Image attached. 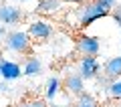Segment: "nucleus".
<instances>
[{
  "instance_id": "obj_1",
  "label": "nucleus",
  "mask_w": 121,
  "mask_h": 107,
  "mask_svg": "<svg viewBox=\"0 0 121 107\" xmlns=\"http://www.w3.org/2000/svg\"><path fill=\"white\" fill-rule=\"evenodd\" d=\"M109 14L111 12L101 4L99 0H87V2H83V4H79L77 20H79L81 26H89V24H93L95 20L105 18V16H109Z\"/></svg>"
},
{
  "instance_id": "obj_2",
  "label": "nucleus",
  "mask_w": 121,
  "mask_h": 107,
  "mask_svg": "<svg viewBox=\"0 0 121 107\" xmlns=\"http://www.w3.org/2000/svg\"><path fill=\"white\" fill-rule=\"evenodd\" d=\"M30 36L26 34V30H10L6 32L4 39V47L6 51L14 53V55H26L30 51Z\"/></svg>"
},
{
  "instance_id": "obj_3",
  "label": "nucleus",
  "mask_w": 121,
  "mask_h": 107,
  "mask_svg": "<svg viewBox=\"0 0 121 107\" xmlns=\"http://www.w3.org/2000/svg\"><path fill=\"white\" fill-rule=\"evenodd\" d=\"M22 77V67L16 63V61H10L0 57V81L4 83H12L16 79Z\"/></svg>"
},
{
  "instance_id": "obj_4",
  "label": "nucleus",
  "mask_w": 121,
  "mask_h": 107,
  "mask_svg": "<svg viewBox=\"0 0 121 107\" xmlns=\"http://www.w3.org/2000/svg\"><path fill=\"white\" fill-rule=\"evenodd\" d=\"M101 71V63L97 61V57H83L79 61V77L83 81H89V79H95Z\"/></svg>"
},
{
  "instance_id": "obj_5",
  "label": "nucleus",
  "mask_w": 121,
  "mask_h": 107,
  "mask_svg": "<svg viewBox=\"0 0 121 107\" xmlns=\"http://www.w3.org/2000/svg\"><path fill=\"white\" fill-rule=\"evenodd\" d=\"M77 51L83 57H97L101 51V40L97 36H89V34H81L77 39Z\"/></svg>"
},
{
  "instance_id": "obj_6",
  "label": "nucleus",
  "mask_w": 121,
  "mask_h": 107,
  "mask_svg": "<svg viewBox=\"0 0 121 107\" xmlns=\"http://www.w3.org/2000/svg\"><path fill=\"white\" fill-rule=\"evenodd\" d=\"M26 34H28L30 39H35V40H47V39L52 36V24L47 22V20H32L28 24Z\"/></svg>"
},
{
  "instance_id": "obj_7",
  "label": "nucleus",
  "mask_w": 121,
  "mask_h": 107,
  "mask_svg": "<svg viewBox=\"0 0 121 107\" xmlns=\"http://www.w3.org/2000/svg\"><path fill=\"white\" fill-rule=\"evenodd\" d=\"M22 10L14 4H0V24L2 26H14L22 20Z\"/></svg>"
},
{
  "instance_id": "obj_8",
  "label": "nucleus",
  "mask_w": 121,
  "mask_h": 107,
  "mask_svg": "<svg viewBox=\"0 0 121 107\" xmlns=\"http://www.w3.org/2000/svg\"><path fill=\"white\" fill-rule=\"evenodd\" d=\"M65 89L79 97V95L85 93V81L79 77V73H71V75L65 77Z\"/></svg>"
},
{
  "instance_id": "obj_9",
  "label": "nucleus",
  "mask_w": 121,
  "mask_h": 107,
  "mask_svg": "<svg viewBox=\"0 0 121 107\" xmlns=\"http://www.w3.org/2000/svg\"><path fill=\"white\" fill-rule=\"evenodd\" d=\"M103 71H105V77H107V79H111V81L119 79V77H121V55L111 57V59H109L107 63H105Z\"/></svg>"
},
{
  "instance_id": "obj_10",
  "label": "nucleus",
  "mask_w": 121,
  "mask_h": 107,
  "mask_svg": "<svg viewBox=\"0 0 121 107\" xmlns=\"http://www.w3.org/2000/svg\"><path fill=\"white\" fill-rule=\"evenodd\" d=\"M60 0H39L36 2V12L43 14V16H52L60 10Z\"/></svg>"
},
{
  "instance_id": "obj_11",
  "label": "nucleus",
  "mask_w": 121,
  "mask_h": 107,
  "mask_svg": "<svg viewBox=\"0 0 121 107\" xmlns=\"http://www.w3.org/2000/svg\"><path fill=\"white\" fill-rule=\"evenodd\" d=\"M40 71H43V63H40L39 57H28L22 65V75L24 77H36V75H40Z\"/></svg>"
},
{
  "instance_id": "obj_12",
  "label": "nucleus",
  "mask_w": 121,
  "mask_h": 107,
  "mask_svg": "<svg viewBox=\"0 0 121 107\" xmlns=\"http://www.w3.org/2000/svg\"><path fill=\"white\" fill-rule=\"evenodd\" d=\"M59 91H60V79L59 77H51L47 81V89H44V97L48 99V101H52V99L59 97Z\"/></svg>"
},
{
  "instance_id": "obj_13",
  "label": "nucleus",
  "mask_w": 121,
  "mask_h": 107,
  "mask_svg": "<svg viewBox=\"0 0 121 107\" xmlns=\"http://www.w3.org/2000/svg\"><path fill=\"white\" fill-rule=\"evenodd\" d=\"M107 93L111 99H121V79H115L107 85Z\"/></svg>"
},
{
  "instance_id": "obj_14",
  "label": "nucleus",
  "mask_w": 121,
  "mask_h": 107,
  "mask_svg": "<svg viewBox=\"0 0 121 107\" xmlns=\"http://www.w3.org/2000/svg\"><path fill=\"white\" fill-rule=\"evenodd\" d=\"M16 107H47V103L40 101V99H30V101H22Z\"/></svg>"
},
{
  "instance_id": "obj_15",
  "label": "nucleus",
  "mask_w": 121,
  "mask_h": 107,
  "mask_svg": "<svg viewBox=\"0 0 121 107\" xmlns=\"http://www.w3.org/2000/svg\"><path fill=\"white\" fill-rule=\"evenodd\" d=\"M99 2H101V4H103L105 8L109 10V12H113V8L117 6V0H99Z\"/></svg>"
},
{
  "instance_id": "obj_16",
  "label": "nucleus",
  "mask_w": 121,
  "mask_h": 107,
  "mask_svg": "<svg viewBox=\"0 0 121 107\" xmlns=\"http://www.w3.org/2000/svg\"><path fill=\"white\" fill-rule=\"evenodd\" d=\"M113 20H115L117 22V26H119V28H121V8H117V10H113Z\"/></svg>"
},
{
  "instance_id": "obj_17",
  "label": "nucleus",
  "mask_w": 121,
  "mask_h": 107,
  "mask_svg": "<svg viewBox=\"0 0 121 107\" xmlns=\"http://www.w3.org/2000/svg\"><path fill=\"white\" fill-rule=\"evenodd\" d=\"M60 2H67V4H83L87 0H60Z\"/></svg>"
},
{
  "instance_id": "obj_18",
  "label": "nucleus",
  "mask_w": 121,
  "mask_h": 107,
  "mask_svg": "<svg viewBox=\"0 0 121 107\" xmlns=\"http://www.w3.org/2000/svg\"><path fill=\"white\" fill-rule=\"evenodd\" d=\"M4 39H6V28H4L2 24H0V43H2Z\"/></svg>"
},
{
  "instance_id": "obj_19",
  "label": "nucleus",
  "mask_w": 121,
  "mask_h": 107,
  "mask_svg": "<svg viewBox=\"0 0 121 107\" xmlns=\"http://www.w3.org/2000/svg\"><path fill=\"white\" fill-rule=\"evenodd\" d=\"M75 107H97V103H77Z\"/></svg>"
},
{
  "instance_id": "obj_20",
  "label": "nucleus",
  "mask_w": 121,
  "mask_h": 107,
  "mask_svg": "<svg viewBox=\"0 0 121 107\" xmlns=\"http://www.w3.org/2000/svg\"><path fill=\"white\" fill-rule=\"evenodd\" d=\"M16 2L18 4H24V2H28V0H16Z\"/></svg>"
},
{
  "instance_id": "obj_21",
  "label": "nucleus",
  "mask_w": 121,
  "mask_h": 107,
  "mask_svg": "<svg viewBox=\"0 0 121 107\" xmlns=\"http://www.w3.org/2000/svg\"><path fill=\"white\" fill-rule=\"evenodd\" d=\"M117 6H119V8H121V0H117Z\"/></svg>"
}]
</instances>
